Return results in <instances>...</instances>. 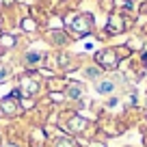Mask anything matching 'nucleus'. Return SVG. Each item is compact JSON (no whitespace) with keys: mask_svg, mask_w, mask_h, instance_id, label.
Instances as JSON below:
<instances>
[{"mask_svg":"<svg viewBox=\"0 0 147 147\" xmlns=\"http://www.w3.org/2000/svg\"><path fill=\"white\" fill-rule=\"evenodd\" d=\"M97 63L102 65V67H106V69H113V67H117V52L115 50H104V52H97Z\"/></svg>","mask_w":147,"mask_h":147,"instance_id":"nucleus-1","label":"nucleus"},{"mask_svg":"<svg viewBox=\"0 0 147 147\" xmlns=\"http://www.w3.org/2000/svg\"><path fill=\"white\" fill-rule=\"evenodd\" d=\"M74 30L78 32V35H87L91 30V18L89 15H80L76 22H74Z\"/></svg>","mask_w":147,"mask_h":147,"instance_id":"nucleus-2","label":"nucleus"},{"mask_svg":"<svg viewBox=\"0 0 147 147\" xmlns=\"http://www.w3.org/2000/svg\"><path fill=\"white\" fill-rule=\"evenodd\" d=\"M65 95H67L69 100H80V97H82V84L80 82H69L67 89H65Z\"/></svg>","mask_w":147,"mask_h":147,"instance_id":"nucleus-3","label":"nucleus"},{"mask_svg":"<svg viewBox=\"0 0 147 147\" xmlns=\"http://www.w3.org/2000/svg\"><path fill=\"white\" fill-rule=\"evenodd\" d=\"M87 125V119H82V117H78V115H74L71 119H69V123H67V128L71 130V132H80V130Z\"/></svg>","mask_w":147,"mask_h":147,"instance_id":"nucleus-4","label":"nucleus"},{"mask_svg":"<svg viewBox=\"0 0 147 147\" xmlns=\"http://www.w3.org/2000/svg\"><path fill=\"white\" fill-rule=\"evenodd\" d=\"M0 108L5 110L7 115H13V113H18V104L13 102V95H9V100H2V102H0Z\"/></svg>","mask_w":147,"mask_h":147,"instance_id":"nucleus-5","label":"nucleus"},{"mask_svg":"<svg viewBox=\"0 0 147 147\" xmlns=\"http://www.w3.org/2000/svg\"><path fill=\"white\" fill-rule=\"evenodd\" d=\"M115 89V82L113 80H102L100 84H97V93H110Z\"/></svg>","mask_w":147,"mask_h":147,"instance_id":"nucleus-6","label":"nucleus"},{"mask_svg":"<svg viewBox=\"0 0 147 147\" xmlns=\"http://www.w3.org/2000/svg\"><path fill=\"white\" fill-rule=\"evenodd\" d=\"M108 28H110V32L123 30V22H121V18H113V20H110V24H108Z\"/></svg>","mask_w":147,"mask_h":147,"instance_id":"nucleus-7","label":"nucleus"},{"mask_svg":"<svg viewBox=\"0 0 147 147\" xmlns=\"http://www.w3.org/2000/svg\"><path fill=\"white\" fill-rule=\"evenodd\" d=\"M24 91H30V93H35L37 91V82H35V80H32V78H24Z\"/></svg>","mask_w":147,"mask_h":147,"instance_id":"nucleus-8","label":"nucleus"},{"mask_svg":"<svg viewBox=\"0 0 147 147\" xmlns=\"http://www.w3.org/2000/svg\"><path fill=\"white\" fill-rule=\"evenodd\" d=\"M39 59H41V52H28V54H26V61H28V63H37Z\"/></svg>","mask_w":147,"mask_h":147,"instance_id":"nucleus-9","label":"nucleus"},{"mask_svg":"<svg viewBox=\"0 0 147 147\" xmlns=\"http://www.w3.org/2000/svg\"><path fill=\"white\" fill-rule=\"evenodd\" d=\"M56 147H74V143H71V141H65V138H61V141L56 143Z\"/></svg>","mask_w":147,"mask_h":147,"instance_id":"nucleus-10","label":"nucleus"},{"mask_svg":"<svg viewBox=\"0 0 147 147\" xmlns=\"http://www.w3.org/2000/svg\"><path fill=\"white\" fill-rule=\"evenodd\" d=\"M24 28H26V30H32V28H35V22H32V20H26V22H24Z\"/></svg>","mask_w":147,"mask_h":147,"instance_id":"nucleus-11","label":"nucleus"},{"mask_svg":"<svg viewBox=\"0 0 147 147\" xmlns=\"http://www.w3.org/2000/svg\"><path fill=\"white\" fill-rule=\"evenodd\" d=\"M15 39H11V37H2V43H5V46H9V43H13Z\"/></svg>","mask_w":147,"mask_h":147,"instance_id":"nucleus-12","label":"nucleus"},{"mask_svg":"<svg viewBox=\"0 0 147 147\" xmlns=\"http://www.w3.org/2000/svg\"><path fill=\"white\" fill-rule=\"evenodd\" d=\"M5 76H7V71H5V69H0V82L5 80Z\"/></svg>","mask_w":147,"mask_h":147,"instance_id":"nucleus-13","label":"nucleus"},{"mask_svg":"<svg viewBox=\"0 0 147 147\" xmlns=\"http://www.w3.org/2000/svg\"><path fill=\"white\" fill-rule=\"evenodd\" d=\"M7 147H18V145H7Z\"/></svg>","mask_w":147,"mask_h":147,"instance_id":"nucleus-14","label":"nucleus"},{"mask_svg":"<svg viewBox=\"0 0 147 147\" xmlns=\"http://www.w3.org/2000/svg\"><path fill=\"white\" fill-rule=\"evenodd\" d=\"M145 11H147V5H145Z\"/></svg>","mask_w":147,"mask_h":147,"instance_id":"nucleus-15","label":"nucleus"}]
</instances>
